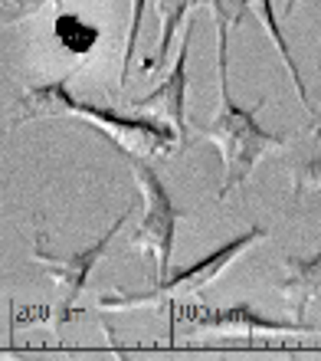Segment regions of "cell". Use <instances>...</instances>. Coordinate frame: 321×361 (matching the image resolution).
Segmentation results:
<instances>
[{
  "instance_id": "obj_1",
  "label": "cell",
  "mask_w": 321,
  "mask_h": 361,
  "mask_svg": "<svg viewBox=\"0 0 321 361\" xmlns=\"http://www.w3.org/2000/svg\"><path fill=\"white\" fill-rule=\"evenodd\" d=\"M229 27H217V89H220V105L213 112L210 125H194L190 135L203 138L207 145H213L223 161V180H220L217 197H229L237 188H246V180L253 174V168L263 161L265 154L282 152L289 138L285 135H272L259 125V109L265 105V99H259L256 105L243 109L229 92Z\"/></svg>"
},
{
  "instance_id": "obj_2",
  "label": "cell",
  "mask_w": 321,
  "mask_h": 361,
  "mask_svg": "<svg viewBox=\"0 0 321 361\" xmlns=\"http://www.w3.org/2000/svg\"><path fill=\"white\" fill-rule=\"evenodd\" d=\"M17 122H33V118H79V122H92L99 132L108 135V142L125 154V158H164V154L180 152V138L168 122L151 118V115L138 112H118V109H105V105L79 102L69 95V76L46 82V86H33L20 95L17 102Z\"/></svg>"
},
{
  "instance_id": "obj_3",
  "label": "cell",
  "mask_w": 321,
  "mask_h": 361,
  "mask_svg": "<svg viewBox=\"0 0 321 361\" xmlns=\"http://www.w3.org/2000/svg\"><path fill=\"white\" fill-rule=\"evenodd\" d=\"M269 237V230L253 224V227L239 233V237L227 240L223 247H217L213 253H207L203 259H197L194 267H180V269H170V276L164 279H154V289L148 293H102L99 295V309L102 312H128V309H144V305H164V299L174 293H184V295H194L200 289H207L210 283H217L220 276L227 273L233 267V259H239L246 250H253L259 240Z\"/></svg>"
},
{
  "instance_id": "obj_4",
  "label": "cell",
  "mask_w": 321,
  "mask_h": 361,
  "mask_svg": "<svg viewBox=\"0 0 321 361\" xmlns=\"http://www.w3.org/2000/svg\"><path fill=\"white\" fill-rule=\"evenodd\" d=\"M132 178L141 194V220L134 224V233L128 237V250L132 253H151L154 257V279H164L170 273V253H174V230L177 220L184 217V210L170 200L168 184L160 180L148 158H128Z\"/></svg>"
},
{
  "instance_id": "obj_5",
  "label": "cell",
  "mask_w": 321,
  "mask_h": 361,
  "mask_svg": "<svg viewBox=\"0 0 321 361\" xmlns=\"http://www.w3.org/2000/svg\"><path fill=\"white\" fill-rule=\"evenodd\" d=\"M134 214V207H125V214L118 220H115L112 227L105 230L102 237L95 240V243H89V247H82V250H76V253H46V250H39V243H37V250H33V263H39V267L46 269L49 276H53V283L59 286V293H63V299H59V309H56V319L53 322L56 325H63L73 315V305L82 299V293H85V286H89V276H92V269H95V263L105 257V250H108V243L115 240V233L125 227V220Z\"/></svg>"
},
{
  "instance_id": "obj_6",
  "label": "cell",
  "mask_w": 321,
  "mask_h": 361,
  "mask_svg": "<svg viewBox=\"0 0 321 361\" xmlns=\"http://www.w3.org/2000/svg\"><path fill=\"white\" fill-rule=\"evenodd\" d=\"M190 332L194 335H220V338H246L253 345L256 338H272V335H318L321 329L305 322H275L265 319L253 309V302H233L227 309H213V305H200L197 312H190Z\"/></svg>"
},
{
  "instance_id": "obj_7",
  "label": "cell",
  "mask_w": 321,
  "mask_h": 361,
  "mask_svg": "<svg viewBox=\"0 0 321 361\" xmlns=\"http://www.w3.org/2000/svg\"><path fill=\"white\" fill-rule=\"evenodd\" d=\"M190 43H194V20H184V37H180L177 56H174V66L164 76V82L151 89L144 99H132L128 102V112L138 115H151L168 122L180 138V148L190 145V122H187V53Z\"/></svg>"
},
{
  "instance_id": "obj_8",
  "label": "cell",
  "mask_w": 321,
  "mask_h": 361,
  "mask_svg": "<svg viewBox=\"0 0 321 361\" xmlns=\"http://www.w3.org/2000/svg\"><path fill=\"white\" fill-rule=\"evenodd\" d=\"M246 13H253V17L263 23V30L269 33V39H272V47L279 49V56H282V66H285V73H289V79H292L295 95H298L302 109L308 115H315V105H312V99H308L305 79H302V73H298V63H295L292 49H289V39H285V33H282V20L275 13L272 0H237V7H233V27H237Z\"/></svg>"
},
{
  "instance_id": "obj_9",
  "label": "cell",
  "mask_w": 321,
  "mask_h": 361,
  "mask_svg": "<svg viewBox=\"0 0 321 361\" xmlns=\"http://www.w3.org/2000/svg\"><path fill=\"white\" fill-rule=\"evenodd\" d=\"M275 289L282 293L289 315L295 322H305L308 305L321 295V250L312 257H285V279Z\"/></svg>"
},
{
  "instance_id": "obj_10",
  "label": "cell",
  "mask_w": 321,
  "mask_h": 361,
  "mask_svg": "<svg viewBox=\"0 0 321 361\" xmlns=\"http://www.w3.org/2000/svg\"><path fill=\"white\" fill-rule=\"evenodd\" d=\"M158 4V49L144 59L141 73H154L168 63V49L174 43L177 27L187 20V13L194 7H213V0H154Z\"/></svg>"
},
{
  "instance_id": "obj_11",
  "label": "cell",
  "mask_w": 321,
  "mask_h": 361,
  "mask_svg": "<svg viewBox=\"0 0 321 361\" xmlns=\"http://www.w3.org/2000/svg\"><path fill=\"white\" fill-rule=\"evenodd\" d=\"M53 33H56L59 47L66 49V53H73V56H85V53L99 43V30L85 17L73 13V10H63V13H59L56 23H53Z\"/></svg>"
},
{
  "instance_id": "obj_12",
  "label": "cell",
  "mask_w": 321,
  "mask_h": 361,
  "mask_svg": "<svg viewBox=\"0 0 321 361\" xmlns=\"http://www.w3.org/2000/svg\"><path fill=\"white\" fill-rule=\"evenodd\" d=\"M148 0H128V37H125V53H122V73H118V89L128 86V73H132L134 53H138V39H141V20Z\"/></svg>"
},
{
  "instance_id": "obj_13",
  "label": "cell",
  "mask_w": 321,
  "mask_h": 361,
  "mask_svg": "<svg viewBox=\"0 0 321 361\" xmlns=\"http://www.w3.org/2000/svg\"><path fill=\"white\" fill-rule=\"evenodd\" d=\"M66 0H0V30L23 23L30 17H39L43 10L63 7Z\"/></svg>"
},
{
  "instance_id": "obj_14",
  "label": "cell",
  "mask_w": 321,
  "mask_h": 361,
  "mask_svg": "<svg viewBox=\"0 0 321 361\" xmlns=\"http://www.w3.org/2000/svg\"><path fill=\"white\" fill-rule=\"evenodd\" d=\"M292 194H295V200H302L305 194H321V154H315V158H308V161H302V164H295Z\"/></svg>"
},
{
  "instance_id": "obj_15",
  "label": "cell",
  "mask_w": 321,
  "mask_h": 361,
  "mask_svg": "<svg viewBox=\"0 0 321 361\" xmlns=\"http://www.w3.org/2000/svg\"><path fill=\"white\" fill-rule=\"evenodd\" d=\"M213 27H233V13L223 7V0H213Z\"/></svg>"
},
{
  "instance_id": "obj_16",
  "label": "cell",
  "mask_w": 321,
  "mask_h": 361,
  "mask_svg": "<svg viewBox=\"0 0 321 361\" xmlns=\"http://www.w3.org/2000/svg\"><path fill=\"white\" fill-rule=\"evenodd\" d=\"M308 132L315 135V138H321V109H315L312 115V122H308Z\"/></svg>"
},
{
  "instance_id": "obj_17",
  "label": "cell",
  "mask_w": 321,
  "mask_h": 361,
  "mask_svg": "<svg viewBox=\"0 0 321 361\" xmlns=\"http://www.w3.org/2000/svg\"><path fill=\"white\" fill-rule=\"evenodd\" d=\"M295 4H298V0H285V4H282V13H285V17H289V13H295Z\"/></svg>"
}]
</instances>
